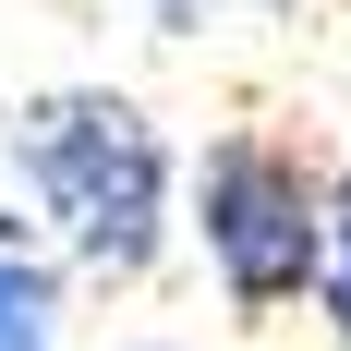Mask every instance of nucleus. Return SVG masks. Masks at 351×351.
Returning <instances> with one entry per match:
<instances>
[{"label": "nucleus", "mask_w": 351, "mask_h": 351, "mask_svg": "<svg viewBox=\"0 0 351 351\" xmlns=\"http://www.w3.org/2000/svg\"><path fill=\"white\" fill-rule=\"evenodd\" d=\"M0 170L85 279L134 291L170 254V134L121 85H36L0 121Z\"/></svg>", "instance_id": "f257e3e1"}, {"label": "nucleus", "mask_w": 351, "mask_h": 351, "mask_svg": "<svg viewBox=\"0 0 351 351\" xmlns=\"http://www.w3.org/2000/svg\"><path fill=\"white\" fill-rule=\"evenodd\" d=\"M182 230L230 315H291L327 291V170L279 134H218L182 182Z\"/></svg>", "instance_id": "f03ea898"}, {"label": "nucleus", "mask_w": 351, "mask_h": 351, "mask_svg": "<svg viewBox=\"0 0 351 351\" xmlns=\"http://www.w3.org/2000/svg\"><path fill=\"white\" fill-rule=\"evenodd\" d=\"M0 351H61V267L12 206H0Z\"/></svg>", "instance_id": "7ed1b4c3"}, {"label": "nucleus", "mask_w": 351, "mask_h": 351, "mask_svg": "<svg viewBox=\"0 0 351 351\" xmlns=\"http://www.w3.org/2000/svg\"><path fill=\"white\" fill-rule=\"evenodd\" d=\"M315 315L351 339V170H327V291H315Z\"/></svg>", "instance_id": "20e7f679"}, {"label": "nucleus", "mask_w": 351, "mask_h": 351, "mask_svg": "<svg viewBox=\"0 0 351 351\" xmlns=\"http://www.w3.org/2000/svg\"><path fill=\"white\" fill-rule=\"evenodd\" d=\"M158 12H170V36H182V25H194V0H158Z\"/></svg>", "instance_id": "39448f33"}, {"label": "nucleus", "mask_w": 351, "mask_h": 351, "mask_svg": "<svg viewBox=\"0 0 351 351\" xmlns=\"http://www.w3.org/2000/svg\"><path fill=\"white\" fill-rule=\"evenodd\" d=\"M134 351H170V339H134Z\"/></svg>", "instance_id": "423d86ee"}]
</instances>
